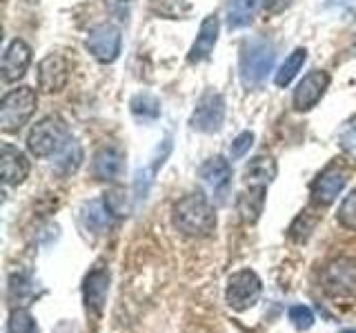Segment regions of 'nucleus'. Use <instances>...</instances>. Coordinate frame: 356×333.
Returning <instances> with one entry per match:
<instances>
[{
    "label": "nucleus",
    "mask_w": 356,
    "mask_h": 333,
    "mask_svg": "<svg viewBox=\"0 0 356 333\" xmlns=\"http://www.w3.org/2000/svg\"><path fill=\"white\" fill-rule=\"evenodd\" d=\"M70 142V131H67L65 120L58 116H47L31 127L27 136V147L38 158L60 153L65 144Z\"/></svg>",
    "instance_id": "20e7f679"
},
{
    "label": "nucleus",
    "mask_w": 356,
    "mask_h": 333,
    "mask_svg": "<svg viewBox=\"0 0 356 333\" xmlns=\"http://www.w3.org/2000/svg\"><path fill=\"white\" fill-rule=\"evenodd\" d=\"M339 147L345 151V153H350L356 158V118L350 120V122H345V127L341 129L339 133Z\"/></svg>",
    "instance_id": "c756f323"
},
{
    "label": "nucleus",
    "mask_w": 356,
    "mask_h": 333,
    "mask_svg": "<svg viewBox=\"0 0 356 333\" xmlns=\"http://www.w3.org/2000/svg\"><path fill=\"white\" fill-rule=\"evenodd\" d=\"M70 60L63 53L44 56L38 65V87L44 94H58L70 80Z\"/></svg>",
    "instance_id": "9d476101"
},
{
    "label": "nucleus",
    "mask_w": 356,
    "mask_h": 333,
    "mask_svg": "<svg viewBox=\"0 0 356 333\" xmlns=\"http://www.w3.org/2000/svg\"><path fill=\"white\" fill-rule=\"evenodd\" d=\"M85 47L98 62H114L120 53V29L116 25H109V22L94 27L87 33Z\"/></svg>",
    "instance_id": "6e6552de"
},
{
    "label": "nucleus",
    "mask_w": 356,
    "mask_h": 333,
    "mask_svg": "<svg viewBox=\"0 0 356 333\" xmlns=\"http://www.w3.org/2000/svg\"><path fill=\"white\" fill-rule=\"evenodd\" d=\"M263 5L270 14H281V11H285L292 5V0H263Z\"/></svg>",
    "instance_id": "473e14b6"
},
{
    "label": "nucleus",
    "mask_w": 356,
    "mask_h": 333,
    "mask_svg": "<svg viewBox=\"0 0 356 333\" xmlns=\"http://www.w3.org/2000/svg\"><path fill=\"white\" fill-rule=\"evenodd\" d=\"M245 185H256V187H267L276 178V162L272 155H256L248 162L243 171Z\"/></svg>",
    "instance_id": "a211bd4d"
},
{
    "label": "nucleus",
    "mask_w": 356,
    "mask_h": 333,
    "mask_svg": "<svg viewBox=\"0 0 356 333\" xmlns=\"http://www.w3.org/2000/svg\"><path fill=\"white\" fill-rule=\"evenodd\" d=\"M174 227L189 238H205L216 229L214 207L203 194H187L174 205Z\"/></svg>",
    "instance_id": "f03ea898"
},
{
    "label": "nucleus",
    "mask_w": 356,
    "mask_h": 333,
    "mask_svg": "<svg viewBox=\"0 0 356 333\" xmlns=\"http://www.w3.org/2000/svg\"><path fill=\"white\" fill-rule=\"evenodd\" d=\"M31 62V49L25 40H11L9 47L5 49V56H3V67H0V71H3V80L5 83H16L20 80L22 76L27 74V67Z\"/></svg>",
    "instance_id": "ddd939ff"
},
{
    "label": "nucleus",
    "mask_w": 356,
    "mask_h": 333,
    "mask_svg": "<svg viewBox=\"0 0 356 333\" xmlns=\"http://www.w3.org/2000/svg\"><path fill=\"white\" fill-rule=\"evenodd\" d=\"M83 160V149L76 140H70L63 147V151L58 153V160H56V166H58L60 173H74L78 166H81Z\"/></svg>",
    "instance_id": "5701e85b"
},
{
    "label": "nucleus",
    "mask_w": 356,
    "mask_h": 333,
    "mask_svg": "<svg viewBox=\"0 0 356 333\" xmlns=\"http://www.w3.org/2000/svg\"><path fill=\"white\" fill-rule=\"evenodd\" d=\"M309 214H312V211H305V214H300V216L294 220V225L289 227V236H292L296 242L307 240V238H309V233L314 231V227H316L318 218L314 216V218L309 220Z\"/></svg>",
    "instance_id": "bb28decb"
},
{
    "label": "nucleus",
    "mask_w": 356,
    "mask_h": 333,
    "mask_svg": "<svg viewBox=\"0 0 356 333\" xmlns=\"http://www.w3.org/2000/svg\"><path fill=\"white\" fill-rule=\"evenodd\" d=\"M107 293H109V271L103 269V266H96V269L87 273L85 284H83V296H85L87 309L100 314L105 307Z\"/></svg>",
    "instance_id": "dca6fc26"
},
{
    "label": "nucleus",
    "mask_w": 356,
    "mask_h": 333,
    "mask_svg": "<svg viewBox=\"0 0 356 333\" xmlns=\"http://www.w3.org/2000/svg\"><path fill=\"white\" fill-rule=\"evenodd\" d=\"M321 289L332 300L356 298V258L341 255L330 260L321 271Z\"/></svg>",
    "instance_id": "7ed1b4c3"
},
{
    "label": "nucleus",
    "mask_w": 356,
    "mask_h": 333,
    "mask_svg": "<svg viewBox=\"0 0 356 333\" xmlns=\"http://www.w3.org/2000/svg\"><path fill=\"white\" fill-rule=\"evenodd\" d=\"M274 60H276V47L267 38L254 36L245 40L241 44V60H238L243 87L248 92L261 89L270 71L274 69Z\"/></svg>",
    "instance_id": "f257e3e1"
},
{
    "label": "nucleus",
    "mask_w": 356,
    "mask_h": 333,
    "mask_svg": "<svg viewBox=\"0 0 356 333\" xmlns=\"http://www.w3.org/2000/svg\"><path fill=\"white\" fill-rule=\"evenodd\" d=\"M350 180V171L343 164H330L314 182H312V200L316 205L327 207L334 200L339 198V194L345 189Z\"/></svg>",
    "instance_id": "1a4fd4ad"
},
{
    "label": "nucleus",
    "mask_w": 356,
    "mask_h": 333,
    "mask_svg": "<svg viewBox=\"0 0 356 333\" xmlns=\"http://www.w3.org/2000/svg\"><path fill=\"white\" fill-rule=\"evenodd\" d=\"M238 214L245 222H256L265 207V187L248 185V189L238 196Z\"/></svg>",
    "instance_id": "6ab92c4d"
},
{
    "label": "nucleus",
    "mask_w": 356,
    "mask_h": 333,
    "mask_svg": "<svg viewBox=\"0 0 356 333\" xmlns=\"http://www.w3.org/2000/svg\"><path fill=\"white\" fill-rule=\"evenodd\" d=\"M131 114L143 120H156L161 116V103L152 94H138L131 98Z\"/></svg>",
    "instance_id": "b1692460"
},
{
    "label": "nucleus",
    "mask_w": 356,
    "mask_h": 333,
    "mask_svg": "<svg viewBox=\"0 0 356 333\" xmlns=\"http://www.w3.org/2000/svg\"><path fill=\"white\" fill-rule=\"evenodd\" d=\"M289 320H292V325L298 331H307L312 325H314V314H312V309L305 305H294L289 309Z\"/></svg>",
    "instance_id": "c85d7f7f"
},
{
    "label": "nucleus",
    "mask_w": 356,
    "mask_h": 333,
    "mask_svg": "<svg viewBox=\"0 0 356 333\" xmlns=\"http://www.w3.org/2000/svg\"><path fill=\"white\" fill-rule=\"evenodd\" d=\"M222 120H225V100L218 92H205L198 98L189 125L196 131L214 133L222 127Z\"/></svg>",
    "instance_id": "0eeeda50"
},
{
    "label": "nucleus",
    "mask_w": 356,
    "mask_h": 333,
    "mask_svg": "<svg viewBox=\"0 0 356 333\" xmlns=\"http://www.w3.org/2000/svg\"><path fill=\"white\" fill-rule=\"evenodd\" d=\"M327 5L339 9H356V0H327Z\"/></svg>",
    "instance_id": "72a5a7b5"
},
{
    "label": "nucleus",
    "mask_w": 356,
    "mask_h": 333,
    "mask_svg": "<svg viewBox=\"0 0 356 333\" xmlns=\"http://www.w3.org/2000/svg\"><path fill=\"white\" fill-rule=\"evenodd\" d=\"M122 166H125V158H122V153L118 149H111V147H105L100 149L96 155H94V176L98 180H116L122 173Z\"/></svg>",
    "instance_id": "f3484780"
},
{
    "label": "nucleus",
    "mask_w": 356,
    "mask_h": 333,
    "mask_svg": "<svg viewBox=\"0 0 356 333\" xmlns=\"http://www.w3.org/2000/svg\"><path fill=\"white\" fill-rule=\"evenodd\" d=\"M305 60H307V51L303 47H298V49H294L292 53H289L285 58V62L278 67L276 76H274L276 87H287L289 83H292L296 78V74L300 71V67L305 65Z\"/></svg>",
    "instance_id": "4be33fe9"
},
{
    "label": "nucleus",
    "mask_w": 356,
    "mask_h": 333,
    "mask_svg": "<svg viewBox=\"0 0 356 333\" xmlns=\"http://www.w3.org/2000/svg\"><path fill=\"white\" fill-rule=\"evenodd\" d=\"M218 31H220L218 18L214 14L205 16V20L200 22L198 36H196V40L192 44V49H189L187 60L189 62H203V60H207L209 56H211V51H214V47H216Z\"/></svg>",
    "instance_id": "2eb2a0df"
},
{
    "label": "nucleus",
    "mask_w": 356,
    "mask_h": 333,
    "mask_svg": "<svg viewBox=\"0 0 356 333\" xmlns=\"http://www.w3.org/2000/svg\"><path fill=\"white\" fill-rule=\"evenodd\" d=\"M252 144H254V133H252V131H243L241 136H236V138H234V142H232V147H229V158H232V160L243 158V155L250 151Z\"/></svg>",
    "instance_id": "2f4dec72"
},
{
    "label": "nucleus",
    "mask_w": 356,
    "mask_h": 333,
    "mask_svg": "<svg viewBox=\"0 0 356 333\" xmlns=\"http://www.w3.org/2000/svg\"><path fill=\"white\" fill-rule=\"evenodd\" d=\"M200 180L207 185V189L214 198L220 200L225 198L227 189H229V182H232V166L225 158H220V155H214V158H209L203 166H200Z\"/></svg>",
    "instance_id": "f8f14e48"
},
{
    "label": "nucleus",
    "mask_w": 356,
    "mask_h": 333,
    "mask_svg": "<svg viewBox=\"0 0 356 333\" xmlns=\"http://www.w3.org/2000/svg\"><path fill=\"white\" fill-rule=\"evenodd\" d=\"M105 205L109 207V211L114 216H125L127 214V198H125V191L122 189H111V191L105 196Z\"/></svg>",
    "instance_id": "7c9ffc66"
},
{
    "label": "nucleus",
    "mask_w": 356,
    "mask_h": 333,
    "mask_svg": "<svg viewBox=\"0 0 356 333\" xmlns=\"http://www.w3.org/2000/svg\"><path fill=\"white\" fill-rule=\"evenodd\" d=\"M341 333H356V329H345V331H341Z\"/></svg>",
    "instance_id": "f704fd0d"
},
{
    "label": "nucleus",
    "mask_w": 356,
    "mask_h": 333,
    "mask_svg": "<svg viewBox=\"0 0 356 333\" xmlns=\"http://www.w3.org/2000/svg\"><path fill=\"white\" fill-rule=\"evenodd\" d=\"M7 333H38V325H36V320H33V316L27 314L25 309H16L14 314L9 316Z\"/></svg>",
    "instance_id": "393cba45"
},
{
    "label": "nucleus",
    "mask_w": 356,
    "mask_h": 333,
    "mask_svg": "<svg viewBox=\"0 0 356 333\" xmlns=\"http://www.w3.org/2000/svg\"><path fill=\"white\" fill-rule=\"evenodd\" d=\"M327 87H330V74L327 71L314 69L307 76H303V80L296 85V92H294L296 111H309L312 107H316V103L323 98Z\"/></svg>",
    "instance_id": "9b49d317"
},
{
    "label": "nucleus",
    "mask_w": 356,
    "mask_h": 333,
    "mask_svg": "<svg viewBox=\"0 0 356 333\" xmlns=\"http://www.w3.org/2000/svg\"><path fill=\"white\" fill-rule=\"evenodd\" d=\"M261 0H229L227 3V25L229 29L248 27L259 11Z\"/></svg>",
    "instance_id": "412c9836"
},
{
    "label": "nucleus",
    "mask_w": 356,
    "mask_h": 333,
    "mask_svg": "<svg viewBox=\"0 0 356 333\" xmlns=\"http://www.w3.org/2000/svg\"><path fill=\"white\" fill-rule=\"evenodd\" d=\"M152 7L156 14L170 16V18H178V16H183L185 11H189V5L185 0H152Z\"/></svg>",
    "instance_id": "cd10ccee"
},
{
    "label": "nucleus",
    "mask_w": 356,
    "mask_h": 333,
    "mask_svg": "<svg viewBox=\"0 0 356 333\" xmlns=\"http://www.w3.org/2000/svg\"><path fill=\"white\" fill-rule=\"evenodd\" d=\"M36 103L38 98L31 87L11 89L0 100V127L5 131H18L36 111Z\"/></svg>",
    "instance_id": "39448f33"
},
{
    "label": "nucleus",
    "mask_w": 356,
    "mask_h": 333,
    "mask_svg": "<svg viewBox=\"0 0 356 333\" xmlns=\"http://www.w3.org/2000/svg\"><path fill=\"white\" fill-rule=\"evenodd\" d=\"M0 166H3V180L7 185H20L29 176L27 155L9 142H3L0 147Z\"/></svg>",
    "instance_id": "4468645a"
},
{
    "label": "nucleus",
    "mask_w": 356,
    "mask_h": 333,
    "mask_svg": "<svg viewBox=\"0 0 356 333\" xmlns=\"http://www.w3.org/2000/svg\"><path fill=\"white\" fill-rule=\"evenodd\" d=\"M261 298V278L252 269H241L227 278L225 300L234 311H245Z\"/></svg>",
    "instance_id": "423d86ee"
},
{
    "label": "nucleus",
    "mask_w": 356,
    "mask_h": 333,
    "mask_svg": "<svg viewBox=\"0 0 356 333\" xmlns=\"http://www.w3.org/2000/svg\"><path fill=\"white\" fill-rule=\"evenodd\" d=\"M337 220H339L341 227L356 231V191H352L350 196H345V200L339 207Z\"/></svg>",
    "instance_id": "a878e982"
},
{
    "label": "nucleus",
    "mask_w": 356,
    "mask_h": 333,
    "mask_svg": "<svg viewBox=\"0 0 356 333\" xmlns=\"http://www.w3.org/2000/svg\"><path fill=\"white\" fill-rule=\"evenodd\" d=\"M111 211L105 205V200H92L83 207V225L92 233H105L111 222Z\"/></svg>",
    "instance_id": "aec40b11"
}]
</instances>
